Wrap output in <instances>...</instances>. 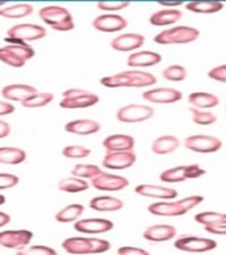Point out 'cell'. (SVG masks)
Listing matches in <instances>:
<instances>
[{
	"label": "cell",
	"mask_w": 226,
	"mask_h": 255,
	"mask_svg": "<svg viewBox=\"0 0 226 255\" xmlns=\"http://www.w3.org/2000/svg\"><path fill=\"white\" fill-rule=\"evenodd\" d=\"M39 16L44 23L55 31L67 32L75 28L73 17L67 8L59 7V5H48L40 9Z\"/></svg>",
	"instance_id": "4"
},
{
	"label": "cell",
	"mask_w": 226,
	"mask_h": 255,
	"mask_svg": "<svg viewBox=\"0 0 226 255\" xmlns=\"http://www.w3.org/2000/svg\"><path fill=\"white\" fill-rule=\"evenodd\" d=\"M97 7L101 11H121L124 8L129 7L128 1H100Z\"/></svg>",
	"instance_id": "43"
},
{
	"label": "cell",
	"mask_w": 226,
	"mask_h": 255,
	"mask_svg": "<svg viewBox=\"0 0 226 255\" xmlns=\"http://www.w3.org/2000/svg\"><path fill=\"white\" fill-rule=\"evenodd\" d=\"M33 234L29 230L0 231V246L13 250H21L31 243Z\"/></svg>",
	"instance_id": "12"
},
{
	"label": "cell",
	"mask_w": 226,
	"mask_h": 255,
	"mask_svg": "<svg viewBox=\"0 0 226 255\" xmlns=\"http://www.w3.org/2000/svg\"><path fill=\"white\" fill-rule=\"evenodd\" d=\"M4 203H5V197L0 194V206H1V205H4Z\"/></svg>",
	"instance_id": "51"
},
{
	"label": "cell",
	"mask_w": 226,
	"mask_h": 255,
	"mask_svg": "<svg viewBox=\"0 0 226 255\" xmlns=\"http://www.w3.org/2000/svg\"><path fill=\"white\" fill-rule=\"evenodd\" d=\"M177 235V230L171 225H153L145 229L144 239L149 242H168Z\"/></svg>",
	"instance_id": "21"
},
{
	"label": "cell",
	"mask_w": 226,
	"mask_h": 255,
	"mask_svg": "<svg viewBox=\"0 0 226 255\" xmlns=\"http://www.w3.org/2000/svg\"><path fill=\"white\" fill-rule=\"evenodd\" d=\"M0 61L7 64L8 67L12 68H23L25 65V61L19 59L17 56L13 55L11 51H8L5 47L0 48Z\"/></svg>",
	"instance_id": "40"
},
{
	"label": "cell",
	"mask_w": 226,
	"mask_h": 255,
	"mask_svg": "<svg viewBox=\"0 0 226 255\" xmlns=\"http://www.w3.org/2000/svg\"><path fill=\"white\" fill-rule=\"evenodd\" d=\"M136 162V154L132 151H113L107 153L103 159V166L113 170H123L133 166Z\"/></svg>",
	"instance_id": "17"
},
{
	"label": "cell",
	"mask_w": 226,
	"mask_h": 255,
	"mask_svg": "<svg viewBox=\"0 0 226 255\" xmlns=\"http://www.w3.org/2000/svg\"><path fill=\"white\" fill-rule=\"evenodd\" d=\"M204 201L203 195H191L175 202H155L148 206V211L157 217H181L199 206Z\"/></svg>",
	"instance_id": "2"
},
{
	"label": "cell",
	"mask_w": 226,
	"mask_h": 255,
	"mask_svg": "<svg viewBox=\"0 0 226 255\" xmlns=\"http://www.w3.org/2000/svg\"><path fill=\"white\" fill-rule=\"evenodd\" d=\"M73 229L83 234H103L113 229V222L104 218H87L76 221Z\"/></svg>",
	"instance_id": "15"
},
{
	"label": "cell",
	"mask_w": 226,
	"mask_h": 255,
	"mask_svg": "<svg viewBox=\"0 0 226 255\" xmlns=\"http://www.w3.org/2000/svg\"><path fill=\"white\" fill-rule=\"evenodd\" d=\"M204 229H205L209 234L226 235V217L224 219H221L220 222L215 223V225H211V226H205Z\"/></svg>",
	"instance_id": "45"
},
{
	"label": "cell",
	"mask_w": 226,
	"mask_h": 255,
	"mask_svg": "<svg viewBox=\"0 0 226 255\" xmlns=\"http://www.w3.org/2000/svg\"><path fill=\"white\" fill-rule=\"evenodd\" d=\"M161 60H163V57L160 53L152 51H139L129 55L127 63L131 68H147L160 64Z\"/></svg>",
	"instance_id": "23"
},
{
	"label": "cell",
	"mask_w": 226,
	"mask_h": 255,
	"mask_svg": "<svg viewBox=\"0 0 226 255\" xmlns=\"http://www.w3.org/2000/svg\"><path fill=\"white\" fill-rule=\"evenodd\" d=\"M4 5V1H0V7H3Z\"/></svg>",
	"instance_id": "52"
},
{
	"label": "cell",
	"mask_w": 226,
	"mask_h": 255,
	"mask_svg": "<svg viewBox=\"0 0 226 255\" xmlns=\"http://www.w3.org/2000/svg\"><path fill=\"white\" fill-rule=\"evenodd\" d=\"M101 171L103 170H101L97 165H85V163H79V165H75V166H73L71 173H72V177H77V178H81V179H92V178H95L96 175H99Z\"/></svg>",
	"instance_id": "34"
},
{
	"label": "cell",
	"mask_w": 226,
	"mask_h": 255,
	"mask_svg": "<svg viewBox=\"0 0 226 255\" xmlns=\"http://www.w3.org/2000/svg\"><path fill=\"white\" fill-rule=\"evenodd\" d=\"M27 158V153L20 147H0V163L4 165H19Z\"/></svg>",
	"instance_id": "29"
},
{
	"label": "cell",
	"mask_w": 226,
	"mask_h": 255,
	"mask_svg": "<svg viewBox=\"0 0 226 255\" xmlns=\"http://www.w3.org/2000/svg\"><path fill=\"white\" fill-rule=\"evenodd\" d=\"M208 76H209V79L215 80V81L226 83V64L211 69V71L208 72Z\"/></svg>",
	"instance_id": "44"
},
{
	"label": "cell",
	"mask_w": 226,
	"mask_h": 255,
	"mask_svg": "<svg viewBox=\"0 0 226 255\" xmlns=\"http://www.w3.org/2000/svg\"><path fill=\"white\" fill-rule=\"evenodd\" d=\"M180 146V139L176 135H161L159 138H156L152 143V151L155 154H169L173 153L179 149Z\"/></svg>",
	"instance_id": "28"
},
{
	"label": "cell",
	"mask_w": 226,
	"mask_h": 255,
	"mask_svg": "<svg viewBox=\"0 0 226 255\" xmlns=\"http://www.w3.org/2000/svg\"><path fill=\"white\" fill-rule=\"evenodd\" d=\"M104 149L107 153L113 151H132L135 147V138L128 134H112L108 135L103 141Z\"/></svg>",
	"instance_id": "22"
},
{
	"label": "cell",
	"mask_w": 226,
	"mask_h": 255,
	"mask_svg": "<svg viewBox=\"0 0 226 255\" xmlns=\"http://www.w3.org/2000/svg\"><path fill=\"white\" fill-rule=\"evenodd\" d=\"M57 187H59V190L65 191V193H81V191L88 190L89 183L85 179L77 178V177H69V178L61 179Z\"/></svg>",
	"instance_id": "33"
},
{
	"label": "cell",
	"mask_w": 226,
	"mask_h": 255,
	"mask_svg": "<svg viewBox=\"0 0 226 255\" xmlns=\"http://www.w3.org/2000/svg\"><path fill=\"white\" fill-rule=\"evenodd\" d=\"M33 12V7L31 4L23 3V4H15L11 7L1 8L0 9V16L5 17V19H21V17H27Z\"/></svg>",
	"instance_id": "32"
},
{
	"label": "cell",
	"mask_w": 226,
	"mask_h": 255,
	"mask_svg": "<svg viewBox=\"0 0 226 255\" xmlns=\"http://www.w3.org/2000/svg\"><path fill=\"white\" fill-rule=\"evenodd\" d=\"M63 155L67 158H85L91 154V149L81 145H69L63 149Z\"/></svg>",
	"instance_id": "41"
},
{
	"label": "cell",
	"mask_w": 226,
	"mask_h": 255,
	"mask_svg": "<svg viewBox=\"0 0 226 255\" xmlns=\"http://www.w3.org/2000/svg\"><path fill=\"white\" fill-rule=\"evenodd\" d=\"M160 5H163L165 8H169V9H177L180 5H183L181 1H161Z\"/></svg>",
	"instance_id": "49"
},
{
	"label": "cell",
	"mask_w": 226,
	"mask_h": 255,
	"mask_svg": "<svg viewBox=\"0 0 226 255\" xmlns=\"http://www.w3.org/2000/svg\"><path fill=\"white\" fill-rule=\"evenodd\" d=\"M8 51H11L13 55H16L19 59H21L23 61L27 63L28 60H31L33 56H35V49L31 47V45H28L27 43L25 44H7L5 45Z\"/></svg>",
	"instance_id": "36"
},
{
	"label": "cell",
	"mask_w": 226,
	"mask_h": 255,
	"mask_svg": "<svg viewBox=\"0 0 226 255\" xmlns=\"http://www.w3.org/2000/svg\"><path fill=\"white\" fill-rule=\"evenodd\" d=\"M100 101V97L92 92L84 89H68L63 93V100L60 101V108L63 109H83L93 107Z\"/></svg>",
	"instance_id": "6"
},
{
	"label": "cell",
	"mask_w": 226,
	"mask_h": 255,
	"mask_svg": "<svg viewBox=\"0 0 226 255\" xmlns=\"http://www.w3.org/2000/svg\"><path fill=\"white\" fill-rule=\"evenodd\" d=\"M53 100V95L48 93V92H36L35 95H32L28 100H25L23 103L24 108H41L45 107Z\"/></svg>",
	"instance_id": "35"
},
{
	"label": "cell",
	"mask_w": 226,
	"mask_h": 255,
	"mask_svg": "<svg viewBox=\"0 0 226 255\" xmlns=\"http://www.w3.org/2000/svg\"><path fill=\"white\" fill-rule=\"evenodd\" d=\"M9 133H11L9 124L3 121V120H0V138H5L7 135H9Z\"/></svg>",
	"instance_id": "48"
},
{
	"label": "cell",
	"mask_w": 226,
	"mask_h": 255,
	"mask_svg": "<svg viewBox=\"0 0 226 255\" xmlns=\"http://www.w3.org/2000/svg\"><path fill=\"white\" fill-rule=\"evenodd\" d=\"M189 104L192 108L196 109H211V108L217 107L220 104V99L213 93H208V92H193L188 97Z\"/></svg>",
	"instance_id": "27"
},
{
	"label": "cell",
	"mask_w": 226,
	"mask_h": 255,
	"mask_svg": "<svg viewBox=\"0 0 226 255\" xmlns=\"http://www.w3.org/2000/svg\"><path fill=\"white\" fill-rule=\"evenodd\" d=\"M144 43L145 37L140 33H123L112 40L111 47L119 52H132L143 47Z\"/></svg>",
	"instance_id": "18"
},
{
	"label": "cell",
	"mask_w": 226,
	"mask_h": 255,
	"mask_svg": "<svg viewBox=\"0 0 226 255\" xmlns=\"http://www.w3.org/2000/svg\"><path fill=\"white\" fill-rule=\"evenodd\" d=\"M188 72L187 69L183 67V65H169L163 71V77L168 81H176V83H179V81H184V80L187 79Z\"/></svg>",
	"instance_id": "37"
},
{
	"label": "cell",
	"mask_w": 226,
	"mask_h": 255,
	"mask_svg": "<svg viewBox=\"0 0 226 255\" xmlns=\"http://www.w3.org/2000/svg\"><path fill=\"white\" fill-rule=\"evenodd\" d=\"M101 85L105 88H144L155 85L157 79L155 75L143 71H124L116 75L107 76L100 80Z\"/></svg>",
	"instance_id": "1"
},
{
	"label": "cell",
	"mask_w": 226,
	"mask_h": 255,
	"mask_svg": "<svg viewBox=\"0 0 226 255\" xmlns=\"http://www.w3.org/2000/svg\"><path fill=\"white\" fill-rule=\"evenodd\" d=\"M200 37V31L197 28L179 25V27L169 28L160 32L155 36V43L161 45H171V44H188L193 43Z\"/></svg>",
	"instance_id": "5"
},
{
	"label": "cell",
	"mask_w": 226,
	"mask_h": 255,
	"mask_svg": "<svg viewBox=\"0 0 226 255\" xmlns=\"http://www.w3.org/2000/svg\"><path fill=\"white\" fill-rule=\"evenodd\" d=\"M64 129L72 134L89 135L97 133L101 129V125L95 120H73L65 124Z\"/></svg>",
	"instance_id": "24"
},
{
	"label": "cell",
	"mask_w": 226,
	"mask_h": 255,
	"mask_svg": "<svg viewBox=\"0 0 226 255\" xmlns=\"http://www.w3.org/2000/svg\"><path fill=\"white\" fill-rule=\"evenodd\" d=\"M189 111L192 113L193 123L197 124V125H212V124H215L217 121L216 115H213L211 112L200 111V109H196V108H189Z\"/></svg>",
	"instance_id": "38"
},
{
	"label": "cell",
	"mask_w": 226,
	"mask_h": 255,
	"mask_svg": "<svg viewBox=\"0 0 226 255\" xmlns=\"http://www.w3.org/2000/svg\"><path fill=\"white\" fill-rule=\"evenodd\" d=\"M143 99L153 104H173L183 99V92L173 88H155L144 92Z\"/></svg>",
	"instance_id": "14"
},
{
	"label": "cell",
	"mask_w": 226,
	"mask_h": 255,
	"mask_svg": "<svg viewBox=\"0 0 226 255\" xmlns=\"http://www.w3.org/2000/svg\"><path fill=\"white\" fill-rule=\"evenodd\" d=\"M136 194L143 195V197H149V198H157V199H165V201H171L177 197V190L172 189V187L159 186V185H149V183H144L139 185L135 189Z\"/></svg>",
	"instance_id": "19"
},
{
	"label": "cell",
	"mask_w": 226,
	"mask_h": 255,
	"mask_svg": "<svg viewBox=\"0 0 226 255\" xmlns=\"http://www.w3.org/2000/svg\"><path fill=\"white\" fill-rule=\"evenodd\" d=\"M36 88L27 84H11L1 89V96L8 101H19L23 104L32 95L36 93Z\"/></svg>",
	"instance_id": "20"
},
{
	"label": "cell",
	"mask_w": 226,
	"mask_h": 255,
	"mask_svg": "<svg viewBox=\"0 0 226 255\" xmlns=\"http://www.w3.org/2000/svg\"><path fill=\"white\" fill-rule=\"evenodd\" d=\"M205 173L207 170L196 163L195 165H181V166L171 167V169L163 171L160 174V179L167 183L184 182L187 179L200 178V177L205 175Z\"/></svg>",
	"instance_id": "7"
},
{
	"label": "cell",
	"mask_w": 226,
	"mask_h": 255,
	"mask_svg": "<svg viewBox=\"0 0 226 255\" xmlns=\"http://www.w3.org/2000/svg\"><path fill=\"white\" fill-rule=\"evenodd\" d=\"M47 31L45 28L37 24H16L7 31L8 39H15L19 41H35L45 37Z\"/></svg>",
	"instance_id": "10"
},
{
	"label": "cell",
	"mask_w": 226,
	"mask_h": 255,
	"mask_svg": "<svg viewBox=\"0 0 226 255\" xmlns=\"http://www.w3.org/2000/svg\"><path fill=\"white\" fill-rule=\"evenodd\" d=\"M92 186L101 191H119L123 190L129 185L125 177L116 174H109L105 171H101L99 175H96L95 178L91 179Z\"/></svg>",
	"instance_id": "13"
},
{
	"label": "cell",
	"mask_w": 226,
	"mask_h": 255,
	"mask_svg": "<svg viewBox=\"0 0 226 255\" xmlns=\"http://www.w3.org/2000/svg\"><path fill=\"white\" fill-rule=\"evenodd\" d=\"M185 7H187L188 11L193 12V13L209 15V13H217V12L223 11L224 3H220V1H193V3H188Z\"/></svg>",
	"instance_id": "31"
},
{
	"label": "cell",
	"mask_w": 226,
	"mask_h": 255,
	"mask_svg": "<svg viewBox=\"0 0 226 255\" xmlns=\"http://www.w3.org/2000/svg\"><path fill=\"white\" fill-rule=\"evenodd\" d=\"M89 207L92 210L100 211V213H112L117 211L124 207V202L121 199L111 197V195H100L91 199Z\"/></svg>",
	"instance_id": "25"
},
{
	"label": "cell",
	"mask_w": 226,
	"mask_h": 255,
	"mask_svg": "<svg viewBox=\"0 0 226 255\" xmlns=\"http://www.w3.org/2000/svg\"><path fill=\"white\" fill-rule=\"evenodd\" d=\"M184 145L187 149L196 153H216L223 147V141L215 135H207V134H195L189 135L184 141Z\"/></svg>",
	"instance_id": "9"
},
{
	"label": "cell",
	"mask_w": 226,
	"mask_h": 255,
	"mask_svg": "<svg viewBox=\"0 0 226 255\" xmlns=\"http://www.w3.org/2000/svg\"><path fill=\"white\" fill-rule=\"evenodd\" d=\"M84 213V206L80 205V203H72V205H68V206L63 207L61 210H59L56 213L55 219L57 222L61 223H69L75 222L81 217V214Z\"/></svg>",
	"instance_id": "30"
},
{
	"label": "cell",
	"mask_w": 226,
	"mask_h": 255,
	"mask_svg": "<svg viewBox=\"0 0 226 255\" xmlns=\"http://www.w3.org/2000/svg\"><path fill=\"white\" fill-rule=\"evenodd\" d=\"M16 255H57V253L52 247L33 245V246H27L21 250H17Z\"/></svg>",
	"instance_id": "39"
},
{
	"label": "cell",
	"mask_w": 226,
	"mask_h": 255,
	"mask_svg": "<svg viewBox=\"0 0 226 255\" xmlns=\"http://www.w3.org/2000/svg\"><path fill=\"white\" fill-rule=\"evenodd\" d=\"M153 115H155V109L152 107L140 105V104H131L127 107L120 108L119 111L116 112V119L119 120L120 123L135 124L147 121V120L152 119Z\"/></svg>",
	"instance_id": "8"
},
{
	"label": "cell",
	"mask_w": 226,
	"mask_h": 255,
	"mask_svg": "<svg viewBox=\"0 0 226 255\" xmlns=\"http://www.w3.org/2000/svg\"><path fill=\"white\" fill-rule=\"evenodd\" d=\"M117 255H151L148 251L133 246H123L117 250Z\"/></svg>",
	"instance_id": "46"
},
{
	"label": "cell",
	"mask_w": 226,
	"mask_h": 255,
	"mask_svg": "<svg viewBox=\"0 0 226 255\" xmlns=\"http://www.w3.org/2000/svg\"><path fill=\"white\" fill-rule=\"evenodd\" d=\"M61 246L68 254L89 255L101 254L111 249V243L105 239L84 238V237H71L63 241Z\"/></svg>",
	"instance_id": "3"
},
{
	"label": "cell",
	"mask_w": 226,
	"mask_h": 255,
	"mask_svg": "<svg viewBox=\"0 0 226 255\" xmlns=\"http://www.w3.org/2000/svg\"><path fill=\"white\" fill-rule=\"evenodd\" d=\"M15 112V107L11 103L7 101H0V116H7L11 115Z\"/></svg>",
	"instance_id": "47"
},
{
	"label": "cell",
	"mask_w": 226,
	"mask_h": 255,
	"mask_svg": "<svg viewBox=\"0 0 226 255\" xmlns=\"http://www.w3.org/2000/svg\"><path fill=\"white\" fill-rule=\"evenodd\" d=\"M175 247L180 251L185 253H207L215 250L217 242L209 238H200V237H181L175 242Z\"/></svg>",
	"instance_id": "11"
},
{
	"label": "cell",
	"mask_w": 226,
	"mask_h": 255,
	"mask_svg": "<svg viewBox=\"0 0 226 255\" xmlns=\"http://www.w3.org/2000/svg\"><path fill=\"white\" fill-rule=\"evenodd\" d=\"M92 25L95 29L100 32H120L125 29L128 25V21L123 16L116 15V13H105V15L97 16Z\"/></svg>",
	"instance_id": "16"
},
{
	"label": "cell",
	"mask_w": 226,
	"mask_h": 255,
	"mask_svg": "<svg viewBox=\"0 0 226 255\" xmlns=\"http://www.w3.org/2000/svg\"><path fill=\"white\" fill-rule=\"evenodd\" d=\"M11 222V217L7 214V213H3L0 211V227H4L5 225Z\"/></svg>",
	"instance_id": "50"
},
{
	"label": "cell",
	"mask_w": 226,
	"mask_h": 255,
	"mask_svg": "<svg viewBox=\"0 0 226 255\" xmlns=\"http://www.w3.org/2000/svg\"><path fill=\"white\" fill-rule=\"evenodd\" d=\"M19 183V177L9 173H0V190L11 189Z\"/></svg>",
	"instance_id": "42"
},
{
	"label": "cell",
	"mask_w": 226,
	"mask_h": 255,
	"mask_svg": "<svg viewBox=\"0 0 226 255\" xmlns=\"http://www.w3.org/2000/svg\"><path fill=\"white\" fill-rule=\"evenodd\" d=\"M183 17V12L180 9H169V8H164L160 11L155 12L153 15L149 17V23L156 27H165V25H172L176 21H179Z\"/></svg>",
	"instance_id": "26"
}]
</instances>
